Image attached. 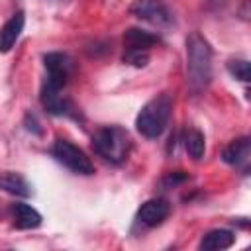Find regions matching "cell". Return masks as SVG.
Here are the masks:
<instances>
[{
	"mask_svg": "<svg viewBox=\"0 0 251 251\" xmlns=\"http://www.w3.org/2000/svg\"><path fill=\"white\" fill-rule=\"evenodd\" d=\"M45 63V80L41 86V104L53 116H63L69 112V100L61 96V88L67 84L71 75V59L65 53H47Z\"/></svg>",
	"mask_w": 251,
	"mask_h": 251,
	"instance_id": "obj_1",
	"label": "cell"
},
{
	"mask_svg": "<svg viewBox=\"0 0 251 251\" xmlns=\"http://www.w3.org/2000/svg\"><path fill=\"white\" fill-rule=\"evenodd\" d=\"M212 80V47L198 33L186 37V82L192 92L204 90Z\"/></svg>",
	"mask_w": 251,
	"mask_h": 251,
	"instance_id": "obj_2",
	"label": "cell"
},
{
	"mask_svg": "<svg viewBox=\"0 0 251 251\" xmlns=\"http://www.w3.org/2000/svg\"><path fill=\"white\" fill-rule=\"evenodd\" d=\"M171 110H173V100L167 92L157 94L155 98H151L137 114L135 118V127L137 131L147 137V139H155L159 137L171 118Z\"/></svg>",
	"mask_w": 251,
	"mask_h": 251,
	"instance_id": "obj_3",
	"label": "cell"
},
{
	"mask_svg": "<svg viewBox=\"0 0 251 251\" xmlns=\"http://www.w3.org/2000/svg\"><path fill=\"white\" fill-rule=\"evenodd\" d=\"M92 147L102 159H106L114 165H120L129 155L131 137L120 126H106V127H100L92 135Z\"/></svg>",
	"mask_w": 251,
	"mask_h": 251,
	"instance_id": "obj_4",
	"label": "cell"
},
{
	"mask_svg": "<svg viewBox=\"0 0 251 251\" xmlns=\"http://www.w3.org/2000/svg\"><path fill=\"white\" fill-rule=\"evenodd\" d=\"M51 153L63 167H67L69 171H73L76 175H92L94 173V167H92L90 159L86 157V153L67 139H57L51 147Z\"/></svg>",
	"mask_w": 251,
	"mask_h": 251,
	"instance_id": "obj_5",
	"label": "cell"
},
{
	"mask_svg": "<svg viewBox=\"0 0 251 251\" xmlns=\"http://www.w3.org/2000/svg\"><path fill=\"white\" fill-rule=\"evenodd\" d=\"M131 14L143 22H149L161 27L173 24V16L161 0H135L131 4Z\"/></svg>",
	"mask_w": 251,
	"mask_h": 251,
	"instance_id": "obj_6",
	"label": "cell"
},
{
	"mask_svg": "<svg viewBox=\"0 0 251 251\" xmlns=\"http://www.w3.org/2000/svg\"><path fill=\"white\" fill-rule=\"evenodd\" d=\"M171 212V206L167 200L163 198H151L147 202L141 204L139 212H137V220L143 224V226H149V227H155L159 224H163L167 220Z\"/></svg>",
	"mask_w": 251,
	"mask_h": 251,
	"instance_id": "obj_7",
	"label": "cell"
},
{
	"mask_svg": "<svg viewBox=\"0 0 251 251\" xmlns=\"http://www.w3.org/2000/svg\"><path fill=\"white\" fill-rule=\"evenodd\" d=\"M157 43H159L157 35H153V33H149L145 29H139V27H129L124 33L126 53H147Z\"/></svg>",
	"mask_w": 251,
	"mask_h": 251,
	"instance_id": "obj_8",
	"label": "cell"
},
{
	"mask_svg": "<svg viewBox=\"0 0 251 251\" xmlns=\"http://www.w3.org/2000/svg\"><path fill=\"white\" fill-rule=\"evenodd\" d=\"M24 24H25V16H24L22 10H18L0 27V53H8L16 45V41L20 39V35L24 31Z\"/></svg>",
	"mask_w": 251,
	"mask_h": 251,
	"instance_id": "obj_9",
	"label": "cell"
},
{
	"mask_svg": "<svg viewBox=\"0 0 251 251\" xmlns=\"http://www.w3.org/2000/svg\"><path fill=\"white\" fill-rule=\"evenodd\" d=\"M249 153H251V139L249 137H239V139H233L222 153V159L227 163V165H233V167H241L249 161Z\"/></svg>",
	"mask_w": 251,
	"mask_h": 251,
	"instance_id": "obj_10",
	"label": "cell"
},
{
	"mask_svg": "<svg viewBox=\"0 0 251 251\" xmlns=\"http://www.w3.org/2000/svg\"><path fill=\"white\" fill-rule=\"evenodd\" d=\"M0 190L14 194V196H22L27 198L31 196V184L25 180V176H22L20 173H0Z\"/></svg>",
	"mask_w": 251,
	"mask_h": 251,
	"instance_id": "obj_11",
	"label": "cell"
},
{
	"mask_svg": "<svg viewBox=\"0 0 251 251\" xmlns=\"http://www.w3.org/2000/svg\"><path fill=\"white\" fill-rule=\"evenodd\" d=\"M12 218H14V226L20 229H33L41 226V214L29 204H14Z\"/></svg>",
	"mask_w": 251,
	"mask_h": 251,
	"instance_id": "obj_12",
	"label": "cell"
},
{
	"mask_svg": "<svg viewBox=\"0 0 251 251\" xmlns=\"http://www.w3.org/2000/svg\"><path fill=\"white\" fill-rule=\"evenodd\" d=\"M233 241H235L233 231H229V229H212L202 237L200 249H227V247L233 245Z\"/></svg>",
	"mask_w": 251,
	"mask_h": 251,
	"instance_id": "obj_13",
	"label": "cell"
},
{
	"mask_svg": "<svg viewBox=\"0 0 251 251\" xmlns=\"http://www.w3.org/2000/svg\"><path fill=\"white\" fill-rule=\"evenodd\" d=\"M182 143H184L186 153H188L194 161L202 159L204 149H206V141H204V135H202L198 129H194V127L186 129V131H184V135H182Z\"/></svg>",
	"mask_w": 251,
	"mask_h": 251,
	"instance_id": "obj_14",
	"label": "cell"
},
{
	"mask_svg": "<svg viewBox=\"0 0 251 251\" xmlns=\"http://www.w3.org/2000/svg\"><path fill=\"white\" fill-rule=\"evenodd\" d=\"M227 71L231 73V76H235L241 82L249 80V63L245 59H231L227 63Z\"/></svg>",
	"mask_w": 251,
	"mask_h": 251,
	"instance_id": "obj_15",
	"label": "cell"
}]
</instances>
